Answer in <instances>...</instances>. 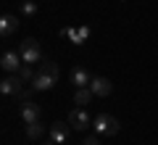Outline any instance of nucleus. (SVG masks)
I'll return each instance as SVG.
<instances>
[{"label": "nucleus", "mask_w": 158, "mask_h": 145, "mask_svg": "<svg viewBox=\"0 0 158 145\" xmlns=\"http://www.w3.org/2000/svg\"><path fill=\"white\" fill-rule=\"evenodd\" d=\"M92 129H95V134H100V137H113V134H118V129H121V122H118L116 116H111V113H98V116L92 119Z\"/></svg>", "instance_id": "f257e3e1"}, {"label": "nucleus", "mask_w": 158, "mask_h": 145, "mask_svg": "<svg viewBox=\"0 0 158 145\" xmlns=\"http://www.w3.org/2000/svg\"><path fill=\"white\" fill-rule=\"evenodd\" d=\"M19 53H21V58H24V63H37V61H42V50H40V42L34 37H29V40H24L21 42V48H19Z\"/></svg>", "instance_id": "f03ea898"}, {"label": "nucleus", "mask_w": 158, "mask_h": 145, "mask_svg": "<svg viewBox=\"0 0 158 145\" xmlns=\"http://www.w3.org/2000/svg\"><path fill=\"white\" fill-rule=\"evenodd\" d=\"M24 58H21V53H13V50H6L3 53V58H0V66H3V71H8V74H19V69L24 66Z\"/></svg>", "instance_id": "7ed1b4c3"}, {"label": "nucleus", "mask_w": 158, "mask_h": 145, "mask_svg": "<svg viewBox=\"0 0 158 145\" xmlns=\"http://www.w3.org/2000/svg\"><path fill=\"white\" fill-rule=\"evenodd\" d=\"M69 124H71V129H79V132H82V129H87L92 124V119H90V113H87L85 108L79 106V108H74V111L69 113Z\"/></svg>", "instance_id": "20e7f679"}, {"label": "nucleus", "mask_w": 158, "mask_h": 145, "mask_svg": "<svg viewBox=\"0 0 158 145\" xmlns=\"http://www.w3.org/2000/svg\"><path fill=\"white\" fill-rule=\"evenodd\" d=\"M90 90H92L95 98H108V95L113 92V84H111V79H106V77H92Z\"/></svg>", "instance_id": "39448f33"}, {"label": "nucleus", "mask_w": 158, "mask_h": 145, "mask_svg": "<svg viewBox=\"0 0 158 145\" xmlns=\"http://www.w3.org/2000/svg\"><path fill=\"white\" fill-rule=\"evenodd\" d=\"M21 84H24V79L19 77V74H8V77L0 82V92L3 95H19L21 92Z\"/></svg>", "instance_id": "423d86ee"}, {"label": "nucleus", "mask_w": 158, "mask_h": 145, "mask_svg": "<svg viewBox=\"0 0 158 145\" xmlns=\"http://www.w3.org/2000/svg\"><path fill=\"white\" fill-rule=\"evenodd\" d=\"M69 129H71V124H69V122L50 124V140H53V143H58V145H63L69 140Z\"/></svg>", "instance_id": "0eeeda50"}, {"label": "nucleus", "mask_w": 158, "mask_h": 145, "mask_svg": "<svg viewBox=\"0 0 158 145\" xmlns=\"http://www.w3.org/2000/svg\"><path fill=\"white\" fill-rule=\"evenodd\" d=\"M56 82H58L56 77H50V74H42V71H37V74H34V79H32V90H37V92H45V90H50Z\"/></svg>", "instance_id": "6e6552de"}, {"label": "nucleus", "mask_w": 158, "mask_h": 145, "mask_svg": "<svg viewBox=\"0 0 158 145\" xmlns=\"http://www.w3.org/2000/svg\"><path fill=\"white\" fill-rule=\"evenodd\" d=\"M16 29H19V19L13 16V13H3V16H0V34H3V37L13 34Z\"/></svg>", "instance_id": "1a4fd4ad"}, {"label": "nucleus", "mask_w": 158, "mask_h": 145, "mask_svg": "<svg viewBox=\"0 0 158 145\" xmlns=\"http://www.w3.org/2000/svg\"><path fill=\"white\" fill-rule=\"evenodd\" d=\"M21 119H24V124L40 122V106H37V103H32V100H27L21 106Z\"/></svg>", "instance_id": "9d476101"}, {"label": "nucleus", "mask_w": 158, "mask_h": 145, "mask_svg": "<svg viewBox=\"0 0 158 145\" xmlns=\"http://www.w3.org/2000/svg\"><path fill=\"white\" fill-rule=\"evenodd\" d=\"M87 37H90V27H69V40H71L74 45H82V42H87Z\"/></svg>", "instance_id": "9b49d317"}, {"label": "nucleus", "mask_w": 158, "mask_h": 145, "mask_svg": "<svg viewBox=\"0 0 158 145\" xmlns=\"http://www.w3.org/2000/svg\"><path fill=\"white\" fill-rule=\"evenodd\" d=\"M90 82H92V77L87 74V69L77 66L71 71V84H77V87H90Z\"/></svg>", "instance_id": "f8f14e48"}, {"label": "nucleus", "mask_w": 158, "mask_h": 145, "mask_svg": "<svg viewBox=\"0 0 158 145\" xmlns=\"http://www.w3.org/2000/svg\"><path fill=\"white\" fill-rule=\"evenodd\" d=\"M92 98H95V95H92L90 87H77V92H74V103H77V106H87Z\"/></svg>", "instance_id": "ddd939ff"}, {"label": "nucleus", "mask_w": 158, "mask_h": 145, "mask_svg": "<svg viewBox=\"0 0 158 145\" xmlns=\"http://www.w3.org/2000/svg\"><path fill=\"white\" fill-rule=\"evenodd\" d=\"M42 134H45V124H42V122L27 124V137L29 140H37V137H42Z\"/></svg>", "instance_id": "4468645a"}, {"label": "nucleus", "mask_w": 158, "mask_h": 145, "mask_svg": "<svg viewBox=\"0 0 158 145\" xmlns=\"http://www.w3.org/2000/svg\"><path fill=\"white\" fill-rule=\"evenodd\" d=\"M40 71L50 74V77H56V79H58V74H61V71H58V63H53L50 58H42V61H40Z\"/></svg>", "instance_id": "2eb2a0df"}, {"label": "nucleus", "mask_w": 158, "mask_h": 145, "mask_svg": "<svg viewBox=\"0 0 158 145\" xmlns=\"http://www.w3.org/2000/svg\"><path fill=\"white\" fill-rule=\"evenodd\" d=\"M19 77H21L24 82H32V79H34V69H32V63H24V66L19 69Z\"/></svg>", "instance_id": "dca6fc26"}, {"label": "nucleus", "mask_w": 158, "mask_h": 145, "mask_svg": "<svg viewBox=\"0 0 158 145\" xmlns=\"http://www.w3.org/2000/svg\"><path fill=\"white\" fill-rule=\"evenodd\" d=\"M21 11H24V16H34V13H37V3H34V0H24Z\"/></svg>", "instance_id": "f3484780"}, {"label": "nucleus", "mask_w": 158, "mask_h": 145, "mask_svg": "<svg viewBox=\"0 0 158 145\" xmlns=\"http://www.w3.org/2000/svg\"><path fill=\"white\" fill-rule=\"evenodd\" d=\"M82 145H100V134H92V137H85Z\"/></svg>", "instance_id": "a211bd4d"}, {"label": "nucleus", "mask_w": 158, "mask_h": 145, "mask_svg": "<svg viewBox=\"0 0 158 145\" xmlns=\"http://www.w3.org/2000/svg\"><path fill=\"white\" fill-rule=\"evenodd\" d=\"M19 98H21V100L27 103V100H29V90H21V92H19Z\"/></svg>", "instance_id": "6ab92c4d"}, {"label": "nucleus", "mask_w": 158, "mask_h": 145, "mask_svg": "<svg viewBox=\"0 0 158 145\" xmlns=\"http://www.w3.org/2000/svg\"><path fill=\"white\" fill-rule=\"evenodd\" d=\"M42 145H58V143H53V140H48V143H42Z\"/></svg>", "instance_id": "aec40b11"}]
</instances>
